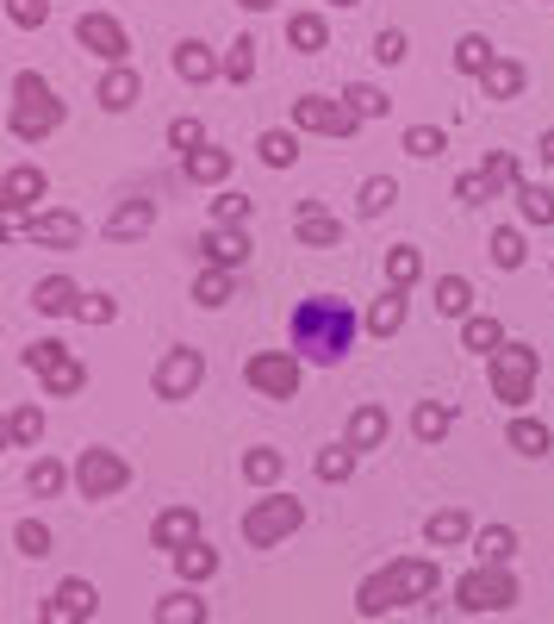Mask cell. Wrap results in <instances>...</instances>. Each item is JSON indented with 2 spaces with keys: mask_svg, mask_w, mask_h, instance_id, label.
Masks as SVG:
<instances>
[{
  "mask_svg": "<svg viewBox=\"0 0 554 624\" xmlns=\"http://www.w3.org/2000/svg\"><path fill=\"white\" fill-rule=\"evenodd\" d=\"M355 332H362V319L337 293H312V300L293 307V356H306V363H325V369L349 363Z\"/></svg>",
  "mask_w": 554,
  "mask_h": 624,
  "instance_id": "cell-1",
  "label": "cell"
},
{
  "mask_svg": "<svg viewBox=\"0 0 554 624\" xmlns=\"http://www.w3.org/2000/svg\"><path fill=\"white\" fill-rule=\"evenodd\" d=\"M437 587H442V568L430 562V556H399V562L374 568V575L355 587V612H362V619H381V612H393V605L430 600Z\"/></svg>",
  "mask_w": 554,
  "mask_h": 624,
  "instance_id": "cell-2",
  "label": "cell"
},
{
  "mask_svg": "<svg viewBox=\"0 0 554 624\" xmlns=\"http://www.w3.org/2000/svg\"><path fill=\"white\" fill-rule=\"evenodd\" d=\"M63 125V100L57 88L44 76H32V69H20L13 76V113H7V132L13 137H50Z\"/></svg>",
  "mask_w": 554,
  "mask_h": 624,
  "instance_id": "cell-3",
  "label": "cell"
},
{
  "mask_svg": "<svg viewBox=\"0 0 554 624\" xmlns=\"http://www.w3.org/2000/svg\"><path fill=\"white\" fill-rule=\"evenodd\" d=\"M299 525H306V506H299L293 493H262V500L244 512V544L274 549V544H287Z\"/></svg>",
  "mask_w": 554,
  "mask_h": 624,
  "instance_id": "cell-4",
  "label": "cell"
},
{
  "mask_svg": "<svg viewBox=\"0 0 554 624\" xmlns=\"http://www.w3.org/2000/svg\"><path fill=\"white\" fill-rule=\"evenodd\" d=\"M486 369H493L498 406H530V393H535V350L530 344H505V350H493L486 356Z\"/></svg>",
  "mask_w": 554,
  "mask_h": 624,
  "instance_id": "cell-5",
  "label": "cell"
},
{
  "mask_svg": "<svg viewBox=\"0 0 554 624\" xmlns=\"http://www.w3.org/2000/svg\"><path fill=\"white\" fill-rule=\"evenodd\" d=\"M455 600H461V612H511V605H517L511 568H505V562H479L474 575H461Z\"/></svg>",
  "mask_w": 554,
  "mask_h": 624,
  "instance_id": "cell-6",
  "label": "cell"
},
{
  "mask_svg": "<svg viewBox=\"0 0 554 624\" xmlns=\"http://www.w3.org/2000/svg\"><path fill=\"white\" fill-rule=\"evenodd\" d=\"M299 375H306V356H287V350H256L244 363V381L256 393H268V400H293Z\"/></svg>",
  "mask_w": 554,
  "mask_h": 624,
  "instance_id": "cell-7",
  "label": "cell"
},
{
  "mask_svg": "<svg viewBox=\"0 0 554 624\" xmlns=\"http://www.w3.org/2000/svg\"><path fill=\"white\" fill-rule=\"evenodd\" d=\"M25 369L38 375L50 393H81V388H88V363H76L69 344H57V337L32 344V350H25Z\"/></svg>",
  "mask_w": 554,
  "mask_h": 624,
  "instance_id": "cell-8",
  "label": "cell"
},
{
  "mask_svg": "<svg viewBox=\"0 0 554 624\" xmlns=\"http://www.w3.org/2000/svg\"><path fill=\"white\" fill-rule=\"evenodd\" d=\"M355 125H362V119L349 113L343 100H330V94H299V100H293V132H312V137H355Z\"/></svg>",
  "mask_w": 554,
  "mask_h": 624,
  "instance_id": "cell-9",
  "label": "cell"
},
{
  "mask_svg": "<svg viewBox=\"0 0 554 624\" xmlns=\"http://www.w3.org/2000/svg\"><path fill=\"white\" fill-rule=\"evenodd\" d=\"M132 481V463L118 456V449H81L76 456V488L88 493V500H106V493H118Z\"/></svg>",
  "mask_w": 554,
  "mask_h": 624,
  "instance_id": "cell-10",
  "label": "cell"
},
{
  "mask_svg": "<svg viewBox=\"0 0 554 624\" xmlns=\"http://www.w3.org/2000/svg\"><path fill=\"white\" fill-rule=\"evenodd\" d=\"M76 38L88 44L106 69H113V63H132V38H125V25H118L113 13H81V20H76Z\"/></svg>",
  "mask_w": 554,
  "mask_h": 624,
  "instance_id": "cell-11",
  "label": "cell"
},
{
  "mask_svg": "<svg viewBox=\"0 0 554 624\" xmlns=\"http://www.w3.org/2000/svg\"><path fill=\"white\" fill-rule=\"evenodd\" d=\"M200 381H206V356L200 350H169L156 363V393H162V400H188Z\"/></svg>",
  "mask_w": 554,
  "mask_h": 624,
  "instance_id": "cell-12",
  "label": "cell"
},
{
  "mask_svg": "<svg viewBox=\"0 0 554 624\" xmlns=\"http://www.w3.org/2000/svg\"><path fill=\"white\" fill-rule=\"evenodd\" d=\"M44 188H50V176H44L38 163H13V169H7V181H0V207H7V219L32 213V207L44 200Z\"/></svg>",
  "mask_w": 554,
  "mask_h": 624,
  "instance_id": "cell-13",
  "label": "cell"
},
{
  "mask_svg": "<svg viewBox=\"0 0 554 624\" xmlns=\"http://www.w3.org/2000/svg\"><path fill=\"white\" fill-rule=\"evenodd\" d=\"M293 232H299V244H312V250H337V244H343V219L330 213V207H318V200H299Z\"/></svg>",
  "mask_w": 554,
  "mask_h": 624,
  "instance_id": "cell-14",
  "label": "cell"
},
{
  "mask_svg": "<svg viewBox=\"0 0 554 624\" xmlns=\"http://www.w3.org/2000/svg\"><path fill=\"white\" fill-rule=\"evenodd\" d=\"M150 544L156 549H188V544H200V512H188V506H169V512H156V525H150Z\"/></svg>",
  "mask_w": 554,
  "mask_h": 624,
  "instance_id": "cell-15",
  "label": "cell"
},
{
  "mask_svg": "<svg viewBox=\"0 0 554 624\" xmlns=\"http://www.w3.org/2000/svg\"><path fill=\"white\" fill-rule=\"evenodd\" d=\"M200 256H206V263H225V269H244L249 263V232L244 225H212V232L200 237Z\"/></svg>",
  "mask_w": 554,
  "mask_h": 624,
  "instance_id": "cell-16",
  "label": "cell"
},
{
  "mask_svg": "<svg viewBox=\"0 0 554 624\" xmlns=\"http://www.w3.org/2000/svg\"><path fill=\"white\" fill-rule=\"evenodd\" d=\"M20 225L38 237V244H57V250L81 244V232H88V225H81V213H25Z\"/></svg>",
  "mask_w": 554,
  "mask_h": 624,
  "instance_id": "cell-17",
  "label": "cell"
},
{
  "mask_svg": "<svg viewBox=\"0 0 554 624\" xmlns=\"http://www.w3.org/2000/svg\"><path fill=\"white\" fill-rule=\"evenodd\" d=\"M32 307L50 312V319H76V312H81V288L69 281V275H44L38 288H32Z\"/></svg>",
  "mask_w": 554,
  "mask_h": 624,
  "instance_id": "cell-18",
  "label": "cell"
},
{
  "mask_svg": "<svg viewBox=\"0 0 554 624\" xmlns=\"http://www.w3.org/2000/svg\"><path fill=\"white\" fill-rule=\"evenodd\" d=\"M137 94H144V81H137L132 63H113V69L100 76V107H106V113H132Z\"/></svg>",
  "mask_w": 554,
  "mask_h": 624,
  "instance_id": "cell-19",
  "label": "cell"
},
{
  "mask_svg": "<svg viewBox=\"0 0 554 624\" xmlns=\"http://www.w3.org/2000/svg\"><path fill=\"white\" fill-rule=\"evenodd\" d=\"M174 76H181V81H193V88H200V81L225 76V57H212V51H206V44H200V38H181V44H174Z\"/></svg>",
  "mask_w": 554,
  "mask_h": 624,
  "instance_id": "cell-20",
  "label": "cell"
},
{
  "mask_svg": "<svg viewBox=\"0 0 554 624\" xmlns=\"http://www.w3.org/2000/svg\"><path fill=\"white\" fill-rule=\"evenodd\" d=\"M461 344L474 356H493V350H505L511 337H505V325H498L493 312H467V319H461Z\"/></svg>",
  "mask_w": 554,
  "mask_h": 624,
  "instance_id": "cell-21",
  "label": "cell"
},
{
  "mask_svg": "<svg viewBox=\"0 0 554 624\" xmlns=\"http://www.w3.org/2000/svg\"><path fill=\"white\" fill-rule=\"evenodd\" d=\"M150 225H156V207H150V200H125V207L106 219V237H113V244H132V237H144Z\"/></svg>",
  "mask_w": 554,
  "mask_h": 624,
  "instance_id": "cell-22",
  "label": "cell"
},
{
  "mask_svg": "<svg viewBox=\"0 0 554 624\" xmlns=\"http://www.w3.org/2000/svg\"><path fill=\"white\" fill-rule=\"evenodd\" d=\"M230 293H237V269H225V263H206V269L193 275V300L200 307H225Z\"/></svg>",
  "mask_w": 554,
  "mask_h": 624,
  "instance_id": "cell-23",
  "label": "cell"
},
{
  "mask_svg": "<svg viewBox=\"0 0 554 624\" xmlns=\"http://www.w3.org/2000/svg\"><path fill=\"white\" fill-rule=\"evenodd\" d=\"M362 325H368L374 337H399V332H405V293H399V288H386L381 300L368 307V319H362Z\"/></svg>",
  "mask_w": 554,
  "mask_h": 624,
  "instance_id": "cell-24",
  "label": "cell"
},
{
  "mask_svg": "<svg viewBox=\"0 0 554 624\" xmlns=\"http://www.w3.org/2000/svg\"><path fill=\"white\" fill-rule=\"evenodd\" d=\"M523 81H530V69H523V63L498 57L493 69L479 76V88H486V100H517V94H523Z\"/></svg>",
  "mask_w": 554,
  "mask_h": 624,
  "instance_id": "cell-25",
  "label": "cell"
},
{
  "mask_svg": "<svg viewBox=\"0 0 554 624\" xmlns=\"http://www.w3.org/2000/svg\"><path fill=\"white\" fill-rule=\"evenodd\" d=\"M287 44H293V51H306V57H318V51L330 44V20H325V13H293V20H287Z\"/></svg>",
  "mask_w": 554,
  "mask_h": 624,
  "instance_id": "cell-26",
  "label": "cell"
},
{
  "mask_svg": "<svg viewBox=\"0 0 554 624\" xmlns=\"http://www.w3.org/2000/svg\"><path fill=\"white\" fill-rule=\"evenodd\" d=\"M505 437H511V449H517V456H530V463H542V456H549V444H554V431L542 425V419H511V431H505Z\"/></svg>",
  "mask_w": 554,
  "mask_h": 624,
  "instance_id": "cell-27",
  "label": "cell"
},
{
  "mask_svg": "<svg viewBox=\"0 0 554 624\" xmlns=\"http://www.w3.org/2000/svg\"><path fill=\"white\" fill-rule=\"evenodd\" d=\"M423 537H430L437 549L467 544V537H474V519H467V512H430V519H423Z\"/></svg>",
  "mask_w": 554,
  "mask_h": 624,
  "instance_id": "cell-28",
  "label": "cell"
},
{
  "mask_svg": "<svg viewBox=\"0 0 554 624\" xmlns=\"http://www.w3.org/2000/svg\"><path fill=\"white\" fill-rule=\"evenodd\" d=\"M349 444L355 449H381L386 444V406H355L349 412Z\"/></svg>",
  "mask_w": 554,
  "mask_h": 624,
  "instance_id": "cell-29",
  "label": "cell"
},
{
  "mask_svg": "<svg viewBox=\"0 0 554 624\" xmlns=\"http://www.w3.org/2000/svg\"><path fill=\"white\" fill-rule=\"evenodd\" d=\"M174 575H181V581H212V575H218V549L212 544H188V549H174Z\"/></svg>",
  "mask_w": 554,
  "mask_h": 624,
  "instance_id": "cell-30",
  "label": "cell"
},
{
  "mask_svg": "<svg viewBox=\"0 0 554 624\" xmlns=\"http://www.w3.org/2000/svg\"><path fill=\"white\" fill-rule=\"evenodd\" d=\"M256 156H262L268 169H293V163H299V132H262L256 137Z\"/></svg>",
  "mask_w": 554,
  "mask_h": 624,
  "instance_id": "cell-31",
  "label": "cell"
},
{
  "mask_svg": "<svg viewBox=\"0 0 554 624\" xmlns=\"http://www.w3.org/2000/svg\"><path fill=\"white\" fill-rule=\"evenodd\" d=\"M188 163V181H206V188H218V181L230 176V151H218V144H206V151L181 156Z\"/></svg>",
  "mask_w": 554,
  "mask_h": 624,
  "instance_id": "cell-32",
  "label": "cell"
},
{
  "mask_svg": "<svg viewBox=\"0 0 554 624\" xmlns=\"http://www.w3.org/2000/svg\"><path fill=\"white\" fill-rule=\"evenodd\" d=\"M337 100H343V107H349L355 119H381V113H393V100H386L381 88H374V81H349V88H343Z\"/></svg>",
  "mask_w": 554,
  "mask_h": 624,
  "instance_id": "cell-33",
  "label": "cell"
},
{
  "mask_svg": "<svg viewBox=\"0 0 554 624\" xmlns=\"http://www.w3.org/2000/svg\"><path fill=\"white\" fill-rule=\"evenodd\" d=\"M517 213H523V225H554V188H535V181H523L517 188Z\"/></svg>",
  "mask_w": 554,
  "mask_h": 624,
  "instance_id": "cell-34",
  "label": "cell"
},
{
  "mask_svg": "<svg viewBox=\"0 0 554 624\" xmlns=\"http://www.w3.org/2000/svg\"><path fill=\"white\" fill-rule=\"evenodd\" d=\"M493 44H486V32H467V38L455 44V69L461 76H486V69H493Z\"/></svg>",
  "mask_w": 554,
  "mask_h": 624,
  "instance_id": "cell-35",
  "label": "cell"
},
{
  "mask_svg": "<svg viewBox=\"0 0 554 624\" xmlns=\"http://www.w3.org/2000/svg\"><path fill=\"white\" fill-rule=\"evenodd\" d=\"M423 275V256H418V244H393V250H386V281H393V288H411V281H418Z\"/></svg>",
  "mask_w": 554,
  "mask_h": 624,
  "instance_id": "cell-36",
  "label": "cell"
},
{
  "mask_svg": "<svg viewBox=\"0 0 554 624\" xmlns=\"http://www.w3.org/2000/svg\"><path fill=\"white\" fill-rule=\"evenodd\" d=\"M511 549H517L511 525H479L474 531V556L479 562H511Z\"/></svg>",
  "mask_w": 554,
  "mask_h": 624,
  "instance_id": "cell-37",
  "label": "cell"
},
{
  "mask_svg": "<svg viewBox=\"0 0 554 624\" xmlns=\"http://www.w3.org/2000/svg\"><path fill=\"white\" fill-rule=\"evenodd\" d=\"M156 624H206V605L200 593H169V600H156Z\"/></svg>",
  "mask_w": 554,
  "mask_h": 624,
  "instance_id": "cell-38",
  "label": "cell"
},
{
  "mask_svg": "<svg viewBox=\"0 0 554 624\" xmlns=\"http://www.w3.org/2000/svg\"><path fill=\"white\" fill-rule=\"evenodd\" d=\"M281 468H287V463H281V449H268V444H256L244 456V475L256 481V488H274V481H281Z\"/></svg>",
  "mask_w": 554,
  "mask_h": 624,
  "instance_id": "cell-39",
  "label": "cell"
},
{
  "mask_svg": "<svg viewBox=\"0 0 554 624\" xmlns=\"http://www.w3.org/2000/svg\"><path fill=\"white\" fill-rule=\"evenodd\" d=\"M63 481H76V468H63V463H32V468H25V488L38 493V500L63 493Z\"/></svg>",
  "mask_w": 554,
  "mask_h": 624,
  "instance_id": "cell-40",
  "label": "cell"
},
{
  "mask_svg": "<svg viewBox=\"0 0 554 624\" xmlns=\"http://www.w3.org/2000/svg\"><path fill=\"white\" fill-rule=\"evenodd\" d=\"M449 425H455V412H449V406H437V400H423V406H418V419H411V431H418L423 444H442V437H449Z\"/></svg>",
  "mask_w": 554,
  "mask_h": 624,
  "instance_id": "cell-41",
  "label": "cell"
},
{
  "mask_svg": "<svg viewBox=\"0 0 554 624\" xmlns=\"http://www.w3.org/2000/svg\"><path fill=\"white\" fill-rule=\"evenodd\" d=\"M405 151L418 156V163H437V156L449 151V132H442V125H411V132H405Z\"/></svg>",
  "mask_w": 554,
  "mask_h": 624,
  "instance_id": "cell-42",
  "label": "cell"
},
{
  "mask_svg": "<svg viewBox=\"0 0 554 624\" xmlns=\"http://www.w3.org/2000/svg\"><path fill=\"white\" fill-rule=\"evenodd\" d=\"M523 256H530L523 232H517V225H498V232H493V263H498V269H523Z\"/></svg>",
  "mask_w": 554,
  "mask_h": 624,
  "instance_id": "cell-43",
  "label": "cell"
},
{
  "mask_svg": "<svg viewBox=\"0 0 554 624\" xmlns=\"http://www.w3.org/2000/svg\"><path fill=\"white\" fill-rule=\"evenodd\" d=\"M355 475V444H325L318 449V481H349Z\"/></svg>",
  "mask_w": 554,
  "mask_h": 624,
  "instance_id": "cell-44",
  "label": "cell"
},
{
  "mask_svg": "<svg viewBox=\"0 0 554 624\" xmlns=\"http://www.w3.org/2000/svg\"><path fill=\"white\" fill-rule=\"evenodd\" d=\"M44 437V412L38 406H13L7 412V444H38Z\"/></svg>",
  "mask_w": 554,
  "mask_h": 624,
  "instance_id": "cell-45",
  "label": "cell"
},
{
  "mask_svg": "<svg viewBox=\"0 0 554 624\" xmlns=\"http://www.w3.org/2000/svg\"><path fill=\"white\" fill-rule=\"evenodd\" d=\"M467 307H474V288H467L461 275H442V281H437V312H455V319H467Z\"/></svg>",
  "mask_w": 554,
  "mask_h": 624,
  "instance_id": "cell-46",
  "label": "cell"
},
{
  "mask_svg": "<svg viewBox=\"0 0 554 624\" xmlns=\"http://www.w3.org/2000/svg\"><path fill=\"white\" fill-rule=\"evenodd\" d=\"M225 81H237V88H244V81H256V38H237L225 51Z\"/></svg>",
  "mask_w": 554,
  "mask_h": 624,
  "instance_id": "cell-47",
  "label": "cell"
},
{
  "mask_svg": "<svg viewBox=\"0 0 554 624\" xmlns=\"http://www.w3.org/2000/svg\"><path fill=\"white\" fill-rule=\"evenodd\" d=\"M493 194H498V181L486 176V169H467V176L455 181V200H461V207H486Z\"/></svg>",
  "mask_w": 554,
  "mask_h": 624,
  "instance_id": "cell-48",
  "label": "cell"
},
{
  "mask_svg": "<svg viewBox=\"0 0 554 624\" xmlns=\"http://www.w3.org/2000/svg\"><path fill=\"white\" fill-rule=\"evenodd\" d=\"M169 144H174V151H181V156H193V151H206V125H200V119H174V125H169Z\"/></svg>",
  "mask_w": 554,
  "mask_h": 624,
  "instance_id": "cell-49",
  "label": "cell"
},
{
  "mask_svg": "<svg viewBox=\"0 0 554 624\" xmlns=\"http://www.w3.org/2000/svg\"><path fill=\"white\" fill-rule=\"evenodd\" d=\"M7 20L20 25V32H38L50 20V0H7Z\"/></svg>",
  "mask_w": 554,
  "mask_h": 624,
  "instance_id": "cell-50",
  "label": "cell"
},
{
  "mask_svg": "<svg viewBox=\"0 0 554 624\" xmlns=\"http://www.w3.org/2000/svg\"><path fill=\"white\" fill-rule=\"evenodd\" d=\"M399 200V188H393V176H368L362 181V213H386Z\"/></svg>",
  "mask_w": 554,
  "mask_h": 624,
  "instance_id": "cell-51",
  "label": "cell"
},
{
  "mask_svg": "<svg viewBox=\"0 0 554 624\" xmlns=\"http://www.w3.org/2000/svg\"><path fill=\"white\" fill-rule=\"evenodd\" d=\"M486 176H493L498 188H523V163H517L511 151H493L486 156Z\"/></svg>",
  "mask_w": 554,
  "mask_h": 624,
  "instance_id": "cell-52",
  "label": "cell"
},
{
  "mask_svg": "<svg viewBox=\"0 0 554 624\" xmlns=\"http://www.w3.org/2000/svg\"><path fill=\"white\" fill-rule=\"evenodd\" d=\"M244 219H249V194H230L225 188V194L212 200V225H244Z\"/></svg>",
  "mask_w": 554,
  "mask_h": 624,
  "instance_id": "cell-53",
  "label": "cell"
},
{
  "mask_svg": "<svg viewBox=\"0 0 554 624\" xmlns=\"http://www.w3.org/2000/svg\"><path fill=\"white\" fill-rule=\"evenodd\" d=\"M57 593H63L69 605H81V612H100V587H94V581H81V575H69Z\"/></svg>",
  "mask_w": 554,
  "mask_h": 624,
  "instance_id": "cell-54",
  "label": "cell"
},
{
  "mask_svg": "<svg viewBox=\"0 0 554 624\" xmlns=\"http://www.w3.org/2000/svg\"><path fill=\"white\" fill-rule=\"evenodd\" d=\"M76 319H88V325H113L118 307H113V293H81V312Z\"/></svg>",
  "mask_w": 554,
  "mask_h": 624,
  "instance_id": "cell-55",
  "label": "cell"
},
{
  "mask_svg": "<svg viewBox=\"0 0 554 624\" xmlns=\"http://www.w3.org/2000/svg\"><path fill=\"white\" fill-rule=\"evenodd\" d=\"M13 544H20L25 556H50V531H44L38 519H25V525L13 531Z\"/></svg>",
  "mask_w": 554,
  "mask_h": 624,
  "instance_id": "cell-56",
  "label": "cell"
},
{
  "mask_svg": "<svg viewBox=\"0 0 554 624\" xmlns=\"http://www.w3.org/2000/svg\"><path fill=\"white\" fill-rule=\"evenodd\" d=\"M88 619H94V612H81V605H69L63 593H50V600H44V624H88Z\"/></svg>",
  "mask_w": 554,
  "mask_h": 624,
  "instance_id": "cell-57",
  "label": "cell"
},
{
  "mask_svg": "<svg viewBox=\"0 0 554 624\" xmlns=\"http://www.w3.org/2000/svg\"><path fill=\"white\" fill-rule=\"evenodd\" d=\"M374 57H381V63H399L405 57V32H399V25H386L381 38H374Z\"/></svg>",
  "mask_w": 554,
  "mask_h": 624,
  "instance_id": "cell-58",
  "label": "cell"
},
{
  "mask_svg": "<svg viewBox=\"0 0 554 624\" xmlns=\"http://www.w3.org/2000/svg\"><path fill=\"white\" fill-rule=\"evenodd\" d=\"M542 163H554V132H542Z\"/></svg>",
  "mask_w": 554,
  "mask_h": 624,
  "instance_id": "cell-59",
  "label": "cell"
},
{
  "mask_svg": "<svg viewBox=\"0 0 554 624\" xmlns=\"http://www.w3.org/2000/svg\"><path fill=\"white\" fill-rule=\"evenodd\" d=\"M244 7H256V13H268V7H274V0H244Z\"/></svg>",
  "mask_w": 554,
  "mask_h": 624,
  "instance_id": "cell-60",
  "label": "cell"
},
{
  "mask_svg": "<svg viewBox=\"0 0 554 624\" xmlns=\"http://www.w3.org/2000/svg\"><path fill=\"white\" fill-rule=\"evenodd\" d=\"M337 7H355V0H337Z\"/></svg>",
  "mask_w": 554,
  "mask_h": 624,
  "instance_id": "cell-61",
  "label": "cell"
}]
</instances>
